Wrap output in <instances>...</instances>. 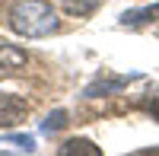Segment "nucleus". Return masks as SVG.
Returning a JSON list of instances; mask_svg holds the SVG:
<instances>
[{
  "label": "nucleus",
  "instance_id": "obj_1",
  "mask_svg": "<svg viewBox=\"0 0 159 156\" xmlns=\"http://www.w3.org/2000/svg\"><path fill=\"white\" fill-rule=\"evenodd\" d=\"M7 25L22 38H45L57 32V13L48 0H13L7 10Z\"/></svg>",
  "mask_w": 159,
  "mask_h": 156
},
{
  "label": "nucleus",
  "instance_id": "obj_2",
  "mask_svg": "<svg viewBox=\"0 0 159 156\" xmlns=\"http://www.w3.org/2000/svg\"><path fill=\"white\" fill-rule=\"evenodd\" d=\"M29 112V102H25L22 96H10V93H3L0 96V124H16L22 115Z\"/></svg>",
  "mask_w": 159,
  "mask_h": 156
},
{
  "label": "nucleus",
  "instance_id": "obj_3",
  "mask_svg": "<svg viewBox=\"0 0 159 156\" xmlns=\"http://www.w3.org/2000/svg\"><path fill=\"white\" fill-rule=\"evenodd\" d=\"M25 51L13 48V45H0V73H16L25 67Z\"/></svg>",
  "mask_w": 159,
  "mask_h": 156
},
{
  "label": "nucleus",
  "instance_id": "obj_4",
  "mask_svg": "<svg viewBox=\"0 0 159 156\" xmlns=\"http://www.w3.org/2000/svg\"><path fill=\"white\" fill-rule=\"evenodd\" d=\"M57 156H102V150L92 147L89 140H67V144L57 150Z\"/></svg>",
  "mask_w": 159,
  "mask_h": 156
},
{
  "label": "nucleus",
  "instance_id": "obj_5",
  "mask_svg": "<svg viewBox=\"0 0 159 156\" xmlns=\"http://www.w3.org/2000/svg\"><path fill=\"white\" fill-rule=\"evenodd\" d=\"M61 7L70 13V16H86L99 7V0H61Z\"/></svg>",
  "mask_w": 159,
  "mask_h": 156
},
{
  "label": "nucleus",
  "instance_id": "obj_6",
  "mask_svg": "<svg viewBox=\"0 0 159 156\" xmlns=\"http://www.w3.org/2000/svg\"><path fill=\"white\" fill-rule=\"evenodd\" d=\"M64 124H67V112H64V108H57V112H51L48 118L42 121V131H45V134H54V131H61Z\"/></svg>",
  "mask_w": 159,
  "mask_h": 156
},
{
  "label": "nucleus",
  "instance_id": "obj_7",
  "mask_svg": "<svg viewBox=\"0 0 159 156\" xmlns=\"http://www.w3.org/2000/svg\"><path fill=\"white\" fill-rule=\"evenodd\" d=\"M150 16H159V7H147V10H137V13H124L121 22L124 25H140V22H147Z\"/></svg>",
  "mask_w": 159,
  "mask_h": 156
},
{
  "label": "nucleus",
  "instance_id": "obj_8",
  "mask_svg": "<svg viewBox=\"0 0 159 156\" xmlns=\"http://www.w3.org/2000/svg\"><path fill=\"white\" fill-rule=\"evenodd\" d=\"M3 140H10V144H19V150H25V153L35 150V137H29V134H3Z\"/></svg>",
  "mask_w": 159,
  "mask_h": 156
},
{
  "label": "nucleus",
  "instance_id": "obj_9",
  "mask_svg": "<svg viewBox=\"0 0 159 156\" xmlns=\"http://www.w3.org/2000/svg\"><path fill=\"white\" fill-rule=\"evenodd\" d=\"M121 86H124V80H108V83H102V80H99L96 86H89V89H86V96H99V93H111V89H121Z\"/></svg>",
  "mask_w": 159,
  "mask_h": 156
}]
</instances>
